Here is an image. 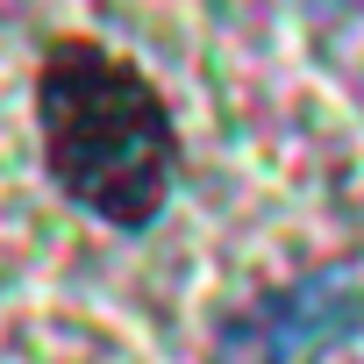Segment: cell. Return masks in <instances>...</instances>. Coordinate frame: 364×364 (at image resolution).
I'll list each match as a JSON object with an SVG mask.
<instances>
[{"label":"cell","mask_w":364,"mask_h":364,"mask_svg":"<svg viewBox=\"0 0 364 364\" xmlns=\"http://www.w3.org/2000/svg\"><path fill=\"white\" fill-rule=\"evenodd\" d=\"M364 321V300L343 279H300L286 293H264L222 328L215 364H307L321 343L350 336Z\"/></svg>","instance_id":"obj_2"},{"label":"cell","mask_w":364,"mask_h":364,"mask_svg":"<svg viewBox=\"0 0 364 364\" xmlns=\"http://www.w3.org/2000/svg\"><path fill=\"white\" fill-rule=\"evenodd\" d=\"M36 122L50 178L100 222L143 229L171 200L178 129L164 93L107 43L65 36L36 72Z\"/></svg>","instance_id":"obj_1"}]
</instances>
